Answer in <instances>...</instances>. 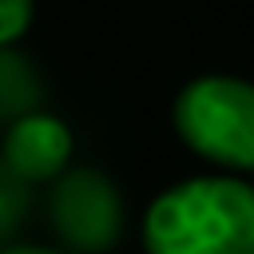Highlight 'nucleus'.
I'll return each mask as SVG.
<instances>
[{"mask_svg": "<svg viewBox=\"0 0 254 254\" xmlns=\"http://www.w3.org/2000/svg\"><path fill=\"white\" fill-rule=\"evenodd\" d=\"M36 0H0V48H16L32 28Z\"/></svg>", "mask_w": 254, "mask_h": 254, "instance_id": "nucleus-7", "label": "nucleus"}, {"mask_svg": "<svg viewBox=\"0 0 254 254\" xmlns=\"http://www.w3.org/2000/svg\"><path fill=\"white\" fill-rule=\"evenodd\" d=\"M48 222L75 254H107L123 234L119 187L95 167L64 171L48 194Z\"/></svg>", "mask_w": 254, "mask_h": 254, "instance_id": "nucleus-3", "label": "nucleus"}, {"mask_svg": "<svg viewBox=\"0 0 254 254\" xmlns=\"http://www.w3.org/2000/svg\"><path fill=\"white\" fill-rule=\"evenodd\" d=\"M171 119L198 159L254 175V79L198 75L175 95Z\"/></svg>", "mask_w": 254, "mask_h": 254, "instance_id": "nucleus-2", "label": "nucleus"}, {"mask_svg": "<svg viewBox=\"0 0 254 254\" xmlns=\"http://www.w3.org/2000/svg\"><path fill=\"white\" fill-rule=\"evenodd\" d=\"M0 159L28 187L32 183H56L71 163V131L64 119H56L48 111H32V115L8 123Z\"/></svg>", "mask_w": 254, "mask_h": 254, "instance_id": "nucleus-4", "label": "nucleus"}, {"mask_svg": "<svg viewBox=\"0 0 254 254\" xmlns=\"http://www.w3.org/2000/svg\"><path fill=\"white\" fill-rule=\"evenodd\" d=\"M24 214H28V183L16 179L8 163L0 159V242L20 230Z\"/></svg>", "mask_w": 254, "mask_h": 254, "instance_id": "nucleus-6", "label": "nucleus"}, {"mask_svg": "<svg viewBox=\"0 0 254 254\" xmlns=\"http://www.w3.org/2000/svg\"><path fill=\"white\" fill-rule=\"evenodd\" d=\"M40 99H44V83L36 64L16 48H0V123H16L40 111Z\"/></svg>", "mask_w": 254, "mask_h": 254, "instance_id": "nucleus-5", "label": "nucleus"}, {"mask_svg": "<svg viewBox=\"0 0 254 254\" xmlns=\"http://www.w3.org/2000/svg\"><path fill=\"white\" fill-rule=\"evenodd\" d=\"M0 254H64V250H52V246H28V242H16V246H4Z\"/></svg>", "mask_w": 254, "mask_h": 254, "instance_id": "nucleus-8", "label": "nucleus"}, {"mask_svg": "<svg viewBox=\"0 0 254 254\" xmlns=\"http://www.w3.org/2000/svg\"><path fill=\"white\" fill-rule=\"evenodd\" d=\"M147 254H254V183L198 175L167 187L143 214Z\"/></svg>", "mask_w": 254, "mask_h": 254, "instance_id": "nucleus-1", "label": "nucleus"}]
</instances>
